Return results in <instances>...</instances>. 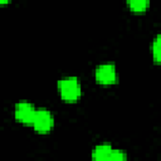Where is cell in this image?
<instances>
[{"mask_svg":"<svg viewBox=\"0 0 161 161\" xmlns=\"http://www.w3.org/2000/svg\"><path fill=\"white\" fill-rule=\"evenodd\" d=\"M59 96L65 102H75L82 96V87L77 77L67 75L58 82Z\"/></svg>","mask_w":161,"mask_h":161,"instance_id":"1","label":"cell"},{"mask_svg":"<svg viewBox=\"0 0 161 161\" xmlns=\"http://www.w3.org/2000/svg\"><path fill=\"white\" fill-rule=\"evenodd\" d=\"M94 78L97 80V83L102 84V86H111V84L117 83L118 74H117V68H116L114 63L106 62V63L99 64L96 68Z\"/></svg>","mask_w":161,"mask_h":161,"instance_id":"2","label":"cell"},{"mask_svg":"<svg viewBox=\"0 0 161 161\" xmlns=\"http://www.w3.org/2000/svg\"><path fill=\"white\" fill-rule=\"evenodd\" d=\"M33 128L38 133H48L54 127V116L47 108H38L34 121L31 123Z\"/></svg>","mask_w":161,"mask_h":161,"instance_id":"3","label":"cell"},{"mask_svg":"<svg viewBox=\"0 0 161 161\" xmlns=\"http://www.w3.org/2000/svg\"><path fill=\"white\" fill-rule=\"evenodd\" d=\"M35 106L28 101H20L15 104L14 108V116L16 118V121H19L20 123L24 125H31L36 113Z\"/></svg>","mask_w":161,"mask_h":161,"instance_id":"4","label":"cell"},{"mask_svg":"<svg viewBox=\"0 0 161 161\" xmlns=\"http://www.w3.org/2000/svg\"><path fill=\"white\" fill-rule=\"evenodd\" d=\"M113 151H114V147L108 143L97 145L92 150V158L97 161H111Z\"/></svg>","mask_w":161,"mask_h":161,"instance_id":"5","label":"cell"},{"mask_svg":"<svg viewBox=\"0 0 161 161\" xmlns=\"http://www.w3.org/2000/svg\"><path fill=\"white\" fill-rule=\"evenodd\" d=\"M130 10L135 13H143L148 9L150 0H126Z\"/></svg>","mask_w":161,"mask_h":161,"instance_id":"6","label":"cell"},{"mask_svg":"<svg viewBox=\"0 0 161 161\" xmlns=\"http://www.w3.org/2000/svg\"><path fill=\"white\" fill-rule=\"evenodd\" d=\"M151 54L156 63H161V33L155 36L151 44Z\"/></svg>","mask_w":161,"mask_h":161,"instance_id":"7","label":"cell"},{"mask_svg":"<svg viewBox=\"0 0 161 161\" xmlns=\"http://www.w3.org/2000/svg\"><path fill=\"white\" fill-rule=\"evenodd\" d=\"M11 0H0V4H3V5H5V4H8V3H10Z\"/></svg>","mask_w":161,"mask_h":161,"instance_id":"8","label":"cell"}]
</instances>
